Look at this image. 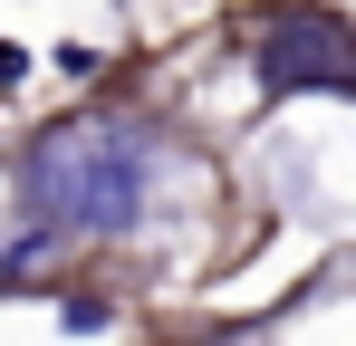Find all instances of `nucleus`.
<instances>
[{"label":"nucleus","mask_w":356,"mask_h":346,"mask_svg":"<svg viewBox=\"0 0 356 346\" xmlns=\"http://www.w3.org/2000/svg\"><path fill=\"white\" fill-rule=\"evenodd\" d=\"M0 173H10V222H39L58 240H77V250L145 240L164 222L174 183L212 192V164L174 125H145V115H116V106H77V115L29 125Z\"/></svg>","instance_id":"f257e3e1"},{"label":"nucleus","mask_w":356,"mask_h":346,"mask_svg":"<svg viewBox=\"0 0 356 346\" xmlns=\"http://www.w3.org/2000/svg\"><path fill=\"white\" fill-rule=\"evenodd\" d=\"M222 39L250 67L260 106H280V97L356 106V10H337V0H241L222 19Z\"/></svg>","instance_id":"f03ea898"},{"label":"nucleus","mask_w":356,"mask_h":346,"mask_svg":"<svg viewBox=\"0 0 356 346\" xmlns=\"http://www.w3.org/2000/svg\"><path fill=\"white\" fill-rule=\"evenodd\" d=\"M67 260H77V240H58V231H39V222H10L0 231V298H58L67 288Z\"/></svg>","instance_id":"7ed1b4c3"},{"label":"nucleus","mask_w":356,"mask_h":346,"mask_svg":"<svg viewBox=\"0 0 356 346\" xmlns=\"http://www.w3.org/2000/svg\"><path fill=\"white\" fill-rule=\"evenodd\" d=\"M58 327H67V337H106V327H116V298L67 279V288H58Z\"/></svg>","instance_id":"20e7f679"},{"label":"nucleus","mask_w":356,"mask_h":346,"mask_svg":"<svg viewBox=\"0 0 356 346\" xmlns=\"http://www.w3.org/2000/svg\"><path fill=\"white\" fill-rule=\"evenodd\" d=\"M49 67H58V77H77V87H97V77H106V49H87V39H58V49H49Z\"/></svg>","instance_id":"39448f33"},{"label":"nucleus","mask_w":356,"mask_h":346,"mask_svg":"<svg viewBox=\"0 0 356 346\" xmlns=\"http://www.w3.org/2000/svg\"><path fill=\"white\" fill-rule=\"evenodd\" d=\"M202 346H280V318H250V327H212Z\"/></svg>","instance_id":"423d86ee"},{"label":"nucleus","mask_w":356,"mask_h":346,"mask_svg":"<svg viewBox=\"0 0 356 346\" xmlns=\"http://www.w3.org/2000/svg\"><path fill=\"white\" fill-rule=\"evenodd\" d=\"M19 87H29V49H19V39H0V97H19Z\"/></svg>","instance_id":"0eeeda50"}]
</instances>
